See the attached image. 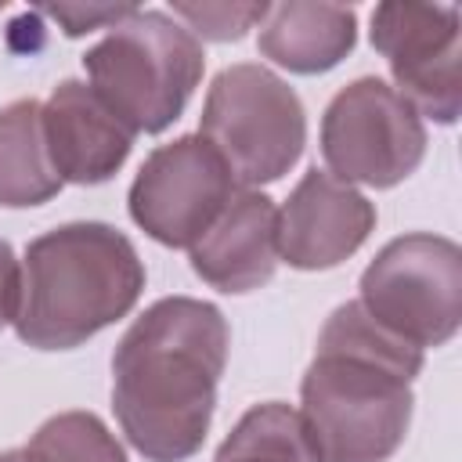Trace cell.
I'll return each instance as SVG.
<instances>
[{
  "mask_svg": "<svg viewBox=\"0 0 462 462\" xmlns=\"http://www.w3.org/2000/svg\"><path fill=\"white\" fill-rule=\"evenodd\" d=\"M231 328L220 307L166 296L144 307L112 354V411L148 462H188L206 444Z\"/></svg>",
  "mask_w": 462,
  "mask_h": 462,
  "instance_id": "1",
  "label": "cell"
},
{
  "mask_svg": "<svg viewBox=\"0 0 462 462\" xmlns=\"http://www.w3.org/2000/svg\"><path fill=\"white\" fill-rule=\"evenodd\" d=\"M419 372V346L383 328L357 300L339 303L300 379V415L321 462L393 458L411 426V379Z\"/></svg>",
  "mask_w": 462,
  "mask_h": 462,
  "instance_id": "2",
  "label": "cell"
},
{
  "mask_svg": "<svg viewBox=\"0 0 462 462\" xmlns=\"http://www.w3.org/2000/svg\"><path fill=\"white\" fill-rule=\"evenodd\" d=\"M141 292L134 242L112 224L72 220L25 245L14 332L36 350H72L126 318Z\"/></svg>",
  "mask_w": 462,
  "mask_h": 462,
  "instance_id": "3",
  "label": "cell"
},
{
  "mask_svg": "<svg viewBox=\"0 0 462 462\" xmlns=\"http://www.w3.org/2000/svg\"><path fill=\"white\" fill-rule=\"evenodd\" d=\"M83 69L97 97L134 134H162L188 108L206 54L170 11L134 7L83 54Z\"/></svg>",
  "mask_w": 462,
  "mask_h": 462,
  "instance_id": "4",
  "label": "cell"
},
{
  "mask_svg": "<svg viewBox=\"0 0 462 462\" xmlns=\"http://www.w3.org/2000/svg\"><path fill=\"white\" fill-rule=\"evenodd\" d=\"M199 137L220 155L235 184L282 180L303 155L307 112L300 94L267 65L238 61L213 76Z\"/></svg>",
  "mask_w": 462,
  "mask_h": 462,
  "instance_id": "5",
  "label": "cell"
},
{
  "mask_svg": "<svg viewBox=\"0 0 462 462\" xmlns=\"http://www.w3.org/2000/svg\"><path fill=\"white\" fill-rule=\"evenodd\" d=\"M357 303L393 336L426 350L462 325V249L430 231L390 238L361 271Z\"/></svg>",
  "mask_w": 462,
  "mask_h": 462,
  "instance_id": "6",
  "label": "cell"
},
{
  "mask_svg": "<svg viewBox=\"0 0 462 462\" xmlns=\"http://www.w3.org/2000/svg\"><path fill=\"white\" fill-rule=\"evenodd\" d=\"M426 155L422 116L379 76L346 83L321 116V159L332 177L365 188L408 180Z\"/></svg>",
  "mask_w": 462,
  "mask_h": 462,
  "instance_id": "7",
  "label": "cell"
},
{
  "mask_svg": "<svg viewBox=\"0 0 462 462\" xmlns=\"http://www.w3.org/2000/svg\"><path fill=\"white\" fill-rule=\"evenodd\" d=\"M372 47L393 90L426 119L451 126L462 112V14L451 4H379Z\"/></svg>",
  "mask_w": 462,
  "mask_h": 462,
  "instance_id": "8",
  "label": "cell"
},
{
  "mask_svg": "<svg viewBox=\"0 0 462 462\" xmlns=\"http://www.w3.org/2000/svg\"><path fill=\"white\" fill-rule=\"evenodd\" d=\"M235 191L238 184L220 155L199 134H184L141 162L126 206L134 224L159 245L191 249Z\"/></svg>",
  "mask_w": 462,
  "mask_h": 462,
  "instance_id": "9",
  "label": "cell"
},
{
  "mask_svg": "<svg viewBox=\"0 0 462 462\" xmlns=\"http://www.w3.org/2000/svg\"><path fill=\"white\" fill-rule=\"evenodd\" d=\"M375 227V206L328 170H307L278 209V260L328 271L350 260Z\"/></svg>",
  "mask_w": 462,
  "mask_h": 462,
  "instance_id": "10",
  "label": "cell"
},
{
  "mask_svg": "<svg viewBox=\"0 0 462 462\" xmlns=\"http://www.w3.org/2000/svg\"><path fill=\"white\" fill-rule=\"evenodd\" d=\"M43 141L61 184H105L112 180L134 148V130L97 97L83 79H61L47 101H40Z\"/></svg>",
  "mask_w": 462,
  "mask_h": 462,
  "instance_id": "11",
  "label": "cell"
},
{
  "mask_svg": "<svg viewBox=\"0 0 462 462\" xmlns=\"http://www.w3.org/2000/svg\"><path fill=\"white\" fill-rule=\"evenodd\" d=\"M191 271L217 292L242 296L274 278L278 206L256 188H238L220 217L188 249Z\"/></svg>",
  "mask_w": 462,
  "mask_h": 462,
  "instance_id": "12",
  "label": "cell"
},
{
  "mask_svg": "<svg viewBox=\"0 0 462 462\" xmlns=\"http://www.w3.org/2000/svg\"><path fill=\"white\" fill-rule=\"evenodd\" d=\"M357 43V14L343 4H274L260 22V54L296 76L336 69Z\"/></svg>",
  "mask_w": 462,
  "mask_h": 462,
  "instance_id": "13",
  "label": "cell"
},
{
  "mask_svg": "<svg viewBox=\"0 0 462 462\" xmlns=\"http://www.w3.org/2000/svg\"><path fill=\"white\" fill-rule=\"evenodd\" d=\"M61 191V177L51 166L43 119L36 97H18L0 108V206L29 209Z\"/></svg>",
  "mask_w": 462,
  "mask_h": 462,
  "instance_id": "14",
  "label": "cell"
},
{
  "mask_svg": "<svg viewBox=\"0 0 462 462\" xmlns=\"http://www.w3.org/2000/svg\"><path fill=\"white\" fill-rule=\"evenodd\" d=\"M213 462H321V455L300 408L285 401H267L253 404L231 426Z\"/></svg>",
  "mask_w": 462,
  "mask_h": 462,
  "instance_id": "15",
  "label": "cell"
},
{
  "mask_svg": "<svg viewBox=\"0 0 462 462\" xmlns=\"http://www.w3.org/2000/svg\"><path fill=\"white\" fill-rule=\"evenodd\" d=\"M43 462H126L123 444L94 411L51 415L29 444Z\"/></svg>",
  "mask_w": 462,
  "mask_h": 462,
  "instance_id": "16",
  "label": "cell"
},
{
  "mask_svg": "<svg viewBox=\"0 0 462 462\" xmlns=\"http://www.w3.org/2000/svg\"><path fill=\"white\" fill-rule=\"evenodd\" d=\"M271 4H173L170 14L202 43H227V40H242L249 29H256L263 22Z\"/></svg>",
  "mask_w": 462,
  "mask_h": 462,
  "instance_id": "17",
  "label": "cell"
},
{
  "mask_svg": "<svg viewBox=\"0 0 462 462\" xmlns=\"http://www.w3.org/2000/svg\"><path fill=\"white\" fill-rule=\"evenodd\" d=\"M134 7H108V4H94V7H83V4H47L43 7V14L54 18L65 36H83V32H94V29H112Z\"/></svg>",
  "mask_w": 462,
  "mask_h": 462,
  "instance_id": "18",
  "label": "cell"
},
{
  "mask_svg": "<svg viewBox=\"0 0 462 462\" xmlns=\"http://www.w3.org/2000/svg\"><path fill=\"white\" fill-rule=\"evenodd\" d=\"M22 303V263L11 249V242L0 238V332L14 325Z\"/></svg>",
  "mask_w": 462,
  "mask_h": 462,
  "instance_id": "19",
  "label": "cell"
},
{
  "mask_svg": "<svg viewBox=\"0 0 462 462\" xmlns=\"http://www.w3.org/2000/svg\"><path fill=\"white\" fill-rule=\"evenodd\" d=\"M0 462H43L32 448H11V451H0Z\"/></svg>",
  "mask_w": 462,
  "mask_h": 462,
  "instance_id": "20",
  "label": "cell"
}]
</instances>
